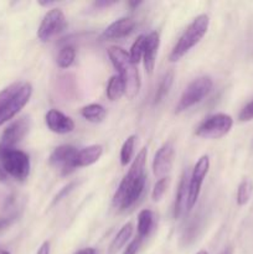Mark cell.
Masks as SVG:
<instances>
[{
  "label": "cell",
  "mask_w": 253,
  "mask_h": 254,
  "mask_svg": "<svg viewBox=\"0 0 253 254\" xmlns=\"http://www.w3.org/2000/svg\"><path fill=\"white\" fill-rule=\"evenodd\" d=\"M251 191H252L251 190V184L247 180H243L238 186L237 197H236L238 206H245L250 201Z\"/></svg>",
  "instance_id": "484cf974"
},
{
  "label": "cell",
  "mask_w": 253,
  "mask_h": 254,
  "mask_svg": "<svg viewBox=\"0 0 253 254\" xmlns=\"http://www.w3.org/2000/svg\"><path fill=\"white\" fill-rule=\"evenodd\" d=\"M36 254H50V242L42 243Z\"/></svg>",
  "instance_id": "1f68e13d"
},
{
  "label": "cell",
  "mask_w": 253,
  "mask_h": 254,
  "mask_svg": "<svg viewBox=\"0 0 253 254\" xmlns=\"http://www.w3.org/2000/svg\"><path fill=\"white\" fill-rule=\"evenodd\" d=\"M190 175L191 173L189 170L184 171L183 176L179 183L178 192H176L175 206H174V217L176 220L183 217L189 211V185H190Z\"/></svg>",
  "instance_id": "9a60e30c"
},
{
  "label": "cell",
  "mask_w": 253,
  "mask_h": 254,
  "mask_svg": "<svg viewBox=\"0 0 253 254\" xmlns=\"http://www.w3.org/2000/svg\"><path fill=\"white\" fill-rule=\"evenodd\" d=\"M212 79L208 76H201L198 78L193 79L186 89L184 91L178 106H176V113L188 111L189 108L193 107L195 104L200 103L212 89Z\"/></svg>",
  "instance_id": "277c9868"
},
{
  "label": "cell",
  "mask_w": 253,
  "mask_h": 254,
  "mask_svg": "<svg viewBox=\"0 0 253 254\" xmlns=\"http://www.w3.org/2000/svg\"><path fill=\"white\" fill-rule=\"evenodd\" d=\"M40 4H41L42 6H50V5H54L55 1H40Z\"/></svg>",
  "instance_id": "74e56055"
},
{
  "label": "cell",
  "mask_w": 253,
  "mask_h": 254,
  "mask_svg": "<svg viewBox=\"0 0 253 254\" xmlns=\"http://www.w3.org/2000/svg\"><path fill=\"white\" fill-rule=\"evenodd\" d=\"M145 37L146 35H140V36L136 37V40L133 42V45H131L130 52H129V57H130L131 62H133L134 64H138L139 62H140V60L143 59Z\"/></svg>",
  "instance_id": "d4e9b609"
},
{
  "label": "cell",
  "mask_w": 253,
  "mask_h": 254,
  "mask_svg": "<svg viewBox=\"0 0 253 254\" xmlns=\"http://www.w3.org/2000/svg\"><path fill=\"white\" fill-rule=\"evenodd\" d=\"M174 156H175V148L173 141H166L156 151L153 160V173L156 178H165L166 174L173 168Z\"/></svg>",
  "instance_id": "7c38bea8"
},
{
  "label": "cell",
  "mask_w": 253,
  "mask_h": 254,
  "mask_svg": "<svg viewBox=\"0 0 253 254\" xmlns=\"http://www.w3.org/2000/svg\"><path fill=\"white\" fill-rule=\"evenodd\" d=\"M196 254H208V253L206 252V251H200V252H197Z\"/></svg>",
  "instance_id": "ab89813d"
},
{
  "label": "cell",
  "mask_w": 253,
  "mask_h": 254,
  "mask_svg": "<svg viewBox=\"0 0 253 254\" xmlns=\"http://www.w3.org/2000/svg\"><path fill=\"white\" fill-rule=\"evenodd\" d=\"M135 27V21L131 17H121L112 22L101 35L102 41H111L128 36Z\"/></svg>",
  "instance_id": "5bb4252c"
},
{
  "label": "cell",
  "mask_w": 253,
  "mask_h": 254,
  "mask_svg": "<svg viewBox=\"0 0 253 254\" xmlns=\"http://www.w3.org/2000/svg\"><path fill=\"white\" fill-rule=\"evenodd\" d=\"M77 150L72 145H60L51 153L49 159L50 165L60 171L62 176H67L77 169Z\"/></svg>",
  "instance_id": "9c48e42d"
},
{
  "label": "cell",
  "mask_w": 253,
  "mask_h": 254,
  "mask_svg": "<svg viewBox=\"0 0 253 254\" xmlns=\"http://www.w3.org/2000/svg\"><path fill=\"white\" fill-rule=\"evenodd\" d=\"M154 226V213L153 211L141 210L138 215V237L144 240L150 233Z\"/></svg>",
  "instance_id": "ffe728a7"
},
{
  "label": "cell",
  "mask_w": 253,
  "mask_h": 254,
  "mask_svg": "<svg viewBox=\"0 0 253 254\" xmlns=\"http://www.w3.org/2000/svg\"><path fill=\"white\" fill-rule=\"evenodd\" d=\"M47 128L56 134H68L74 130V122L57 109H50L45 116Z\"/></svg>",
  "instance_id": "4fadbf2b"
},
{
  "label": "cell",
  "mask_w": 253,
  "mask_h": 254,
  "mask_svg": "<svg viewBox=\"0 0 253 254\" xmlns=\"http://www.w3.org/2000/svg\"><path fill=\"white\" fill-rule=\"evenodd\" d=\"M233 126L232 117L226 113H216L207 117L196 129L195 134L200 138L218 139L230 133Z\"/></svg>",
  "instance_id": "8992f818"
},
{
  "label": "cell",
  "mask_w": 253,
  "mask_h": 254,
  "mask_svg": "<svg viewBox=\"0 0 253 254\" xmlns=\"http://www.w3.org/2000/svg\"><path fill=\"white\" fill-rule=\"evenodd\" d=\"M146 156L148 149L143 148L131 163L113 196V206L119 211L133 207L141 197L146 183Z\"/></svg>",
  "instance_id": "6da1fadb"
},
{
  "label": "cell",
  "mask_w": 253,
  "mask_h": 254,
  "mask_svg": "<svg viewBox=\"0 0 253 254\" xmlns=\"http://www.w3.org/2000/svg\"><path fill=\"white\" fill-rule=\"evenodd\" d=\"M135 135H130L123 143L121 149V164L122 166H126L131 161L134 154V146H135Z\"/></svg>",
  "instance_id": "cb8c5ba5"
},
{
  "label": "cell",
  "mask_w": 253,
  "mask_h": 254,
  "mask_svg": "<svg viewBox=\"0 0 253 254\" xmlns=\"http://www.w3.org/2000/svg\"><path fill=\"white\" fill-rule=\"evenodd\" d=\"M0 254H10V253L6 252V251H0Z\"/></svg>",
  "instance_id": "60d3db41"
},
{
  "label": "cell",
  "mask_w": 253,
  "mask_h": 254,
  "mask_svg": "<svg viewBox=\"0 0 253 254\" xmlns=\"http://www.w3.org/2000/svg\"><path fill=\"white\" fill-rule=\"evenodd\" d=\"M108 56L112 64L118 72V76L123 79L126 86V96L133 99L138 96L140 91V76H139L136 64L131 62L129 54H126L122 47L111 46L108 49Z\"/></svg>",
  "instance_id": "7a4b0ae2"
},
{
  "label": "cell",
  "mask_w": 253,
  "mask_h": 254,
  "mask_svg": "<svg viewBox=\"0 0 253 254\" xmlns=\"http://www.w3.org/2000/svg\"><path fill=\"white\" fill-rule=\"evenodd\" d=\"M30 127H31V121L29 117H22L10 124L0 138V154L15 149V145L20 143L29 133Z\"/></svg>",
  "instance_id": "30bf717a"
},
{
  "label": "cell",
  "mask_w": 253,
  "mask_h": 254,
  "mask_svg": "<svg viewBox=\"0 0 253 254\" xmlns=\"http://www.w3.org/2000/svg\"><path fill=\"white\" fill-rule=\"evenodd\" d=\"M238 119L241 122L253 121V99L241 109L240 114H238Z\"/></svg>",
  "instance_id": "f1b7e54d"
},
{
  "label": "cell",
  "mask_w": 253,
  "mask_h": 254,
  "mask_svg": "<svg viewBox=\"0 0 253 254\" xmlns=\"http://www.w3.org/2000/svg\"><path fill=\"white\" fill-rule=\"evenodd\" d=\"M32 94V86L27 82L21 83V86L12 93V96L0 108V126L14 118L30 101Z\"/></svg>",
  "instance_id": "52a82bcc"
},
{
  "label": "cell",
  "mask_w": 253,
  "mask_h": 254,
  "mask_svg": "<svg viewBox=\"0 0 253 254\" xmlns=\"http://www.w3.org/2000/svg\"><path fill=\"white\" fill-rule=\"evenodd\" d=\"M140 4H141L140 1H130V2H129V6L133 7V9H134V7H138Z\"/></svg>",
  "instance_id": "8d00e7d4"
},
{
  "label": "cell",
  "mask_w": 253,
  "mask_h": 254,
  "mask_svg": "<svg viewBox=\"0 0 253 254\" xmlns=\"http://www.w3.org/2000/svg\"><path fill=\"white\" fill-rule=\"evenodd\" d=\"M221 254H233L232 253V248H226V250L223 251V252Z\"/></svg>",
  "instance_id": "f35d334b"
},
{
  "label": "cell",
  "mask_w": 253,
  "mask_h": 254,
  "mask_svg": "<svg viewBox=\"0 0 253 254\" xmlns=\"http://www.w3.org/2000/svg\"><path fill=\"white\" fill-rule=\"evenodd\" d=\"M173 83H174V71H168L163 77H161L160 82H159L158 88H156L155 94H154V104H159L160 102L164 101V98L168 96Z\"/></svg>",
  "instance_id": "7402d4cb"
},
{
  "label": "cell",
  "mask_w": 253,
  "mask_h": 254,
  "mask_svg": "<svg viewBox=\"0 0 253 254\" xmlns=\"http://www.w3.org/2000/svg\"><path fill=\"white\" fill-rule=\"evenodd\" d=\"M21 83L22 82H15V83L10 84V86H7L6 88H4L2 91H0V108H1V107L4 106L5 102H6L7 99L12 96V93H14V92L16 91L20 86H21Z\"/></svg>",
  "instance_id": "83f0119b"
},
{
  "label": "cell",
  "mask_w": 253,
  "mask_h": 254,
  "mask_svg": "<svg viewBox=\"0 0 253 254\" xmlns=\"http://www.w3.org/2000/svg\"><path fill=\"white\" fill-rule=\"evenodd\" d=\"M6 178H7L6 171H5L4 169H2V166L0 165V181H5L6 180Z\"/></svg>",
  "instance_id": "d590c367"
},
{
  "label": "cell",
  "mask_w": 253,
  "mask_h": 254,
  "mask_svg": "<svg viewBox=\"0 0 253 254\" xmlns=\"http://www.w3.org/2000/svg\"><path fill=\"white\" fill-rule=\"evenodd\" d=\"M210 169V158L207 155H202L193 166L190 175V185H189V211L195 206L200 195L201 186Z\"/></svg>",
  "instance_id": "8fae6325"
},
{
  "label": "cell",
  "mask_w": 253,
  "mask_h": 254,
  "mask_svg": "<svg viewBox=\"0 0 253 254\" xmlns=\"http://www.w3.org/2000/svg\"><path fill=\"white\" fill-rule=\"evenodd\" d=\"M133 223H126V225L121 228V231L117 233V236L113 238V241H112L111 246H109L108 253L114 254L118 252L121 248H123L124 246L126 245V242L130 240L131 235H133Z\"/></svg>",
  "instance_id": "ac0fdd59"
},
{
  "label": "cell",
  "mask_w": 253,
  "mask_h": 254,
  "mask_svg": "<svg viewBox=\"0 0 253 254\" xmlns=\"http://www.w3.org/2000/svg\"><path fill=\"white\" fill-rule=\"evenodd\" d=\"M67 26V20L63 11L61 9L54 7L42 19L39 29H37V37L42 42H47L55 37L56 35L61 34Z\"/></svg>",
  "instance_id": "ba28073f"
},
{
  "label": "cell",
  "mask_w": 253,
  "mask_h": 254,
  "mask_svg": "<svg viewBox=\"0 0 253 254\" xmlns=\"http://www.w3.org/2000/svg\"><path fill=\"white\" fill-rule=\"evenodd\" d=\"M159 45H160V35H159L158 31H153L146 35L145 45H144L143 62L148 73H153L154 71Z\"/></svg>",
  "instance_id": "2e32d148"
},
{
  "label": "cell",
  "mask_w": 253,
  "mask_h": 254,
  "mask_svg": "<svg viewBox=\"0 0 253 254\" xmlns=\"http://www.w3.org/2000/svg\"><path fill=\"white\" fill-rule=\"evenodd\" d=\"M74 185H76V184H74V183H71V184H68V185H67V186H64V188L62 189V190L60 191L59 193H57V195H56V197H55V200H54V205H55V203H57V202H59V201H61L62 198L64 197V196H66V195H68V193L71 192L72 190H73Z\"/></svg>",
  "instance_id": "4dcf8cb0"
},
{
  "label": "cell",
  "mask_w": 253,
  "mask_h": 254,
  "mask_svg": "<svg viewBox=\"0 0 253 254\" xmlns=\"http://www.w3.org/2000/svg\"><path fill=\"white\" fill-rule=\"evenodd\" d=\"M141 242H143V240H141V238H139V237L134 238V240L131 241L128 246H126V251H124L123 254H136L138 253L139 248H140Z\"/></svg>",
  "instance_id": "f546056e"
},
{
  "label": "cell",
  "mask_w": 253,
  "mask_h": 254,
  "mask_svg": "<svg viewBox=\"0 0 253 254\" xmlns=\"http://www.w3.org/2000/svg\"><path fill=\"white\" fill-rule=\"evenodd\" d=\"M73 254H97V251L94 250V248H83V250H79L77 251L76 253Z\"/></svg>",
  "instance_id": "d6a6232c"
},
{
  "label": "cell",
  "mask_w": 253,
  "mask_h": 254,
  "mask_svg": "<svg viewBox=\"0 0 253 254\" xmlns=\"http://www.w3.org/2000/svg\"><path fill=\"white\" fill-rule=\"evenodd\" d=\"M123 94H126V86H124L123 79L118 74H114L111 77L108 84H107V97H108L109 101L114 102L121 99Z\"/></svg>",
  "instance_id": "44dd1931"
},
{
  "label": "cell",
  "mask_w": 253,
  "mask_h": 254,
  "mask_svg": "<svg viewBox=\"0 0 253 254\" xmlns=\"http://www.w3.org/2000/svg\"><path fill=\"white\" fill-rule=\"evenodd\" d=\"M166 188H168V179H159V180L156 181L155 185H154L153 192H151V198H153V201H155V202L160 201L161 198H163V196L165 195Z\"/></svg>",
  "instance_id": "4316f807"
},
{
  "label": "cell",
  "mask_w": 253,
  "mask_h": 254,
  "mask_svg": "<svg viewBox=\"0 0 253 254\" xmlns=\"http://www.w3.org/2000/svg\"><path fill=\"white\" fill-rule=\"evenodd\" d=\"M10 222H11V220H10V218H0V231L4 230V228H6L7 226L10 225Z\"/></svg>",
  "instance_id": "836d02e7"
},
{
  "label": "cell",
  "mask_w": 253,
  "mask_h": 254,
  "mask_svg": "<svg viewBox=\"0 0 253 254\" xmlns=\"http://www.w3.org/2000/svg\"><path fill=\"white\" fill-rule=\"evenodd\" d=\"M208 25H210V19H208L207 15L201 14L196 16L193 21L186 27L184 34L181 35L180 39L178 40L175 46L171 50L170 55H169L170 62H178L193 46H196L207 32Z\"/></svg>",
  "instance_id": "3957f363"
},
{
  "label": "cell",
  "mask_w": 253,
  "mask_h": 254,
  "mask_svg": "<svg viewBox=\"0 0 253 254\" xmlns=\"http://www.w3.org/2000/svg\"><path fill=\"white\" fill-rule=\"evenodd\" d=\"M81 116L91 123H101L106 118L107 111L101 104L92 103L81 109Z\"/></svg>",
  "instance_id": "d6986e66"
},
{
  "label": "cell",
  "mask_w": 253,
  "mask_h": 254,
  "mask_svg": "<svg viewBox=\"0 0 253 254\" xmlns=\"http://www.w3.org/2000/svg\"><path fill=\"white\" fill-rule=\"evenodd\" d=\"M74 59H76V49L72 45H66L60 50L59 55H57V66L60 68H68L72 64H73Z\"/></svg>",
  "instance_id": "603a6c76"
},
{
  "label": "cell",
  "mask_w": 253,
  "mask_h": 254,
  "mask_svg": "<svg viewBox=\"0 0 253 254\" xmlns=\"http://www.w3.org/2000/svg\"><path fill=\"white\" fill-rule=\"evenodd\" d=\"M102 154H103V146L98 145V144L81 149V150H78V154H77V168H86V166L93 165L94 163L99 160Z\"/></svg>",
  "instance_id": "e0dca14e"
},
{
  "label": "cell",
  "mask_w": 253,
  "mask_h": 254,
  "mask_svg": "<svg viewBox=\"0 0 253 254\" xmlns=\"http://www.w3.org/2000/svg\"><path fill=\"white\" fill-rule=\"evenodd\" d=\"M113 4H116V1H97L94 5L97 7H108Z\"/></svg>",
  "instance_id": "e575fe53"
},
{
  "label": "cell",
  "mask_w": 253,
  "mask_h": 254,
  "mask_svg": "<svg viewBox=\"0 0 253 254\" xmlns=\"http://www.w3.org/2000/svg\"><path fill=\"white\" fill-rule=\"evenodd\" d=\"M0 163L7 175L19 181H24L30 174V158L26 153L11 149L0 154Z\"/></svg>",
  "instance_id": "5b68a950"
}]
</instances>
